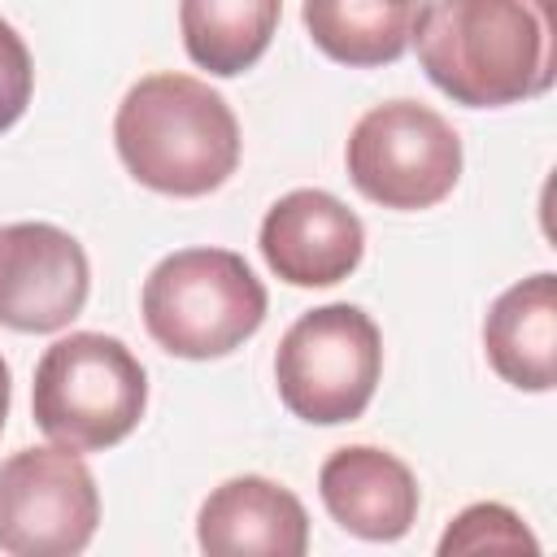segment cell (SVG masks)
I'll return each instance as SVG.
<instances>
[{
	"label": "cell",
	"instance_id": "6da1fadb",
	"mask_svg": "<svg viewBox=\"0 0 557 557\" xmlns=\"http://www.w3.org/2000/svg\"><path fill=\"white\" fill-rule=\"evenodd\" d=\"M409 44L453 104H522L557 78V0H426Z\"/></svg>",
	"mask_w": 557,
	"mask_h": 557
},
{
	"label": "cell",
	"instance_id": "7a4b0ae2",
	"mask_svg": "<svg viewBox=\"0 0 557 557\" xmlns=\"http://www.w3.org/2000/svg\"><path fill=\"white\" fill-rule=\"evenodd\" d=\"M113 144L135 183L196 200L235 174L244 139L235 109L209 83L161 70L122 96L113 113Z\"/></svg>",
	"mask_w": 557,
	"mask_h": 557
},
{
	"label": "cell",
	"instance_id": "3957f363",
	"mask_svg": "<svg viewBox=\"0 0 557 557\" xmlns=\"http://www.w3.org/2000/svg\"><path fill=\"white\" fill-rule=\"evenodd\" d=\"M265 283L231 248H178L152 265L139 292L148 335L183 361L244 348L265 322Z\"/></svg>",
	"mask_w": 557,
	"mask_h": 557
},
{
	"label": "cell",
	"instance_id": "277c9868",
	"mask_svg": "<svg viewBox=\"0 0 557 557\" xmlns=\"http://www.w3.org/2000/svg\"><path fill=\"white\" fill-rule=\"evenodd\" d=\"M148 409V374L139 357L104 331H74L44 348L30 383L35 426L74 453L122 444Z\"/></svg>",
	"mask_w": 557,
	"mask_h": 557
},
{
	"label": "cell",
	"instance_id": "5b68a950",
	"mask_svg": "<svg viewBox=\"0 0 557 557\" xmlns=\"http://www.w3.org/2000/svg\"><path fill=\"white\" fill-rule=\"evenodd\" d=\"M383 374V335L357 305H318L300 313L274 352L278 400L292 418L339 426L370 409Z\"/></svg>",
	"mask_w": 557,
	"mask_h": 557
},
{
	"label": "cell",
	"instance_id": "8992f818",
	"mask_svg": "<svg viewBox=\"0 0 557 557\" xmlns=\"http://www.w3.org/2000/svg\"><path fill=\"white\" fill-rule=\"evenodd\" d=\"M344 165L352 187L396 213L435 209L461 178V139L422 100H383L348 131Z\"/></svg>",
	"mask_w": 557,
	"mask_h": 557
},
{
	"label": "cell",
	"instance_id": "52a82bcc",
	"mask_svg": "<svg viewBox=\"0 0 557 557\" xmlns=\"http://www.w3.org/2000/svg\"><path fill=\"white\" fill-rule=\"evenodd\" d=\"M100 527V487L74 448H22L0 461V553L74 557Z\"/></svg>",
	"mask_w": 557,
	"mask_h": 557
},
{
	"label": "cell",
	"instance_id": "ba28073f",
	"mask_svg": "<svg viewBox=\"0 0 557 557\" xmlns=\"http://www.w3.org/2000/svg\"><path fill=\"white\" fill-rule=\"evenodd\" d=\"M91 292L83 244L52 222L0 226V326L22 335L65 331Z\"/></svg>",
	"mask_w": 557,
	"mask_h": 557
},
{
	"label": "cell",
	"instance_id": "9c48e42d",
	"mask_svg": "<svg viewBox=\"0 0 557 557\" xmlns=\"http://www.w3.org/2000/svg\"><path fill=\"white\" fill-rule=\"evenodd\" d=\"M261 257L270 274L292 287H335L366 252L361 218L322 187H296L278 196L261 218Z\"/></svg>",
	"mask_w": 557,
	"mask_h": 557
},
{
	"label": "cell",
	"instance_id": "30bf717a",
	"mask_svg": "<svg viewBox=\"0 0 557 557\" xmlns=\"http://www.w3.org/2000/svg\"><path fill=\"white\" fill-rule=\"evenodd\" d=\"M318 496L348 535L370 544H392L409 535L422 505L413 470L396 453L374 444L335 448L318 470Z\"/></svg>",
	"mask_w": 557,
	"mask_h": 557
},
{
	"label": "cell",
	"instance_id": "8fae6325",
	"mask_svg": "<svg viewBox=\"0 0 557 557\" xmlns=\"http://www.w3.org/2000/svg\"><path fill=\"white\" fill-rule=\"evenodd\" d=\"M196 544L209 557H305L309 513L296 492L265 474L218 483L196 513Z\"/></svg>",
	"mask_w": 557,
	"mask_h": 557
},
{
	"label": "cell",
	"instance_id": "7c38bea8",
	"mask_svg": "<svg viewBox=\"0 0 557 557\" xmlns=\"http://www.w3.org/2000/svg\"><path fill=\"white\" fill-rule=\"evenodd\" d=\"M487 366L518 392L557 387V274L540 270L505 287L483 318Z\"/></svg>",
	"mask_w": 557,
	"mask_h": 557
},
{
	"label": "cell",
	"instance_id": "4fadbf2b",
	"mask_svg": "<svg viewBox=\"0 0 557 557\" xmlns=\"http://www.w3.org/2000/svg\"><path fill=\"white\" fill-rule=\"evenodd\" d=\"M278 13L283 0H178L183 48L200 70L235 78L265 57Z\"/></svg>",
	"mask_w": 557,
	"mask_h": 557
},
{
	"label": "cell",
	"instance_id": "5bb4252c",
	"mask_svg": "<svg viewBox=\"0 0 557 557\" xmlns=\"http://www.w3.org/2000/svg\"><path fill=\"white\" fill-rule=\"evenodd\" d=\"M309 39L339 65L374 70L405 57L418 9L383 0H305L300 4Z\"/></svg>",
	"mask_w": 557,
	"mask_h": 557
},
{
	"label": "cell",
	"instance_id": "9a60e30c",
	"mask_svg": "<svg viewBox=\"0 0 557 557\" xmlns=\"http://www.w3.org/2000/svg\"><path fill=\"white\" fill-rule=\"evenodd\" d=\"M457 553H540V540L509 505L479 500L466 505L440 535V557Z\"/></svg>",
	"mask_w": 557,
	"mask_h": 557
},
{
	"label": "cell",
	"instance_id": "2e32d148",
	"mask_svg": "<svg viewBox=\"0 0 557 557\" xmlns=\"http://www.w3.org/2000/svg\"><path fill=\"white\" fill-rule=\"evenodd\" d=\"M35 91V65L22 35L0 17V135L26 113Z\"/></svg>",
	"mask_w": 557,
	"mask_h": 557
},
{
	"label": "cell",
	"instance_id": "e0dca14e",
	"mask_svg": "<svg viewBox=\"0 0 557 557\" xmlns=\"http://www.w3.org/2000/svg\"><path fill=\"white\" fill-rule=\"evenodd\" d=\"M9 396H13V387H9V366H4V357H0V431H4V418H9Z\"/></svg>",
	"mask_w": 557,
	"mask_h": 557
},
{
	"label": "cell",
	"instance_id": "ac0fdd59",
	"mask_svg": "<svg viewBox=\"0 0 557 557\" xmlns=\"http://www.w3.org/2000/svg\"><path fill=\"white\" fill-rule=\"evenodd\" d=\"M383 4H400V9H422V0H383Z\"/></svg>",
	"mask_w": 557,
	"mask_h": 557
}]
</instances>
